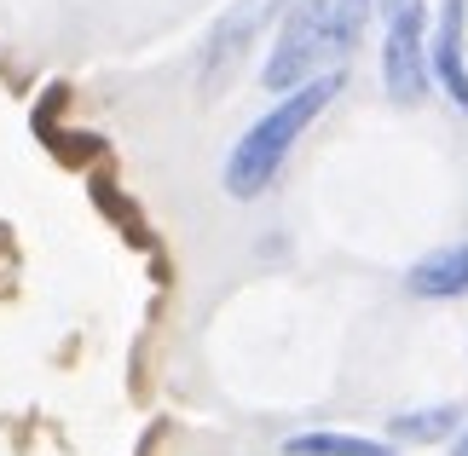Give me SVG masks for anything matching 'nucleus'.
Instances as JSON below:
<instances>
[{
	"label": "nucleus",
	"mask_w": 468,
	"mask_h": 456,
	"mask_svg": "<svg viewBox=\"0 0 468 456\" xmlns=\"http://www.w3.org/2000/svg\"><path fill=\"white\" fill-rule=\"evenodd\" d=\"M347 87V76L341 69H324V76H313V81H301V87H290L272 111H266L249 133L231 144V156H226V196H238V203H255V196L278 179V168L290 162V151H295V139L307 133V127L330 111V99Z\"/></svg>",
	"instance_id": "f257e3e1"
},
{
	"label": "nucleus",
	"mask_w": 468,
	"mask_h": 456,
	"mask_svg": "<svg viewBox=\"0 0 468 456\" xmlns=\"http://www.w3.org/2000/svg\"><path fill=\"white\" fill-rule=\"evenodd\" d=\"M365 24H370V0H290L261 69L266 93H290V87L324 76L330 58H347L358 47Z\"/></svg>",
	"instance_id": "f03ea898"
},
{
	"label": "nucleus",
	"mask_w": 468,
	"mask_h": 456,
	"mask_svg": "<svg viewBox=\"0 0 468 456\" xmlns=\"http://www.w3.org/2000/svg\"><path fill=\"white\" fill-rule=\"evenodd\" d=\"M382 81L399 104H417L428 93V12H422V0H405V6L388 12Z\"/></svg>",
	"instance_id": "7ed1b4c3"
},
{
	"label": "nucleus",
	"mask_w": 468,
	"mask_h": 456,
	"mask_svg": "<svg viewBox=\"0 0 468 456\" xmlns=\"http://www.w3.org/2000/svg\"><path fill=\"white\" fill-rule=\"evenodd\" d=\"M463 6L468 0H440V29L428 41V76L452 93L457 111H468V64H463Z\"/></svg>",
	"instance_id": "20e7f679"
},
{
	"label": "nucleus",
	"mask_w": 468,
	"mask_h": 456,
	"mask_svg": "<svg viewBox=\"0 0 468 456\" xmlns=\"http://www.w3.org/2000/svg\"><path fill=\"white\" fill-rule=\"evenodd\" d=\"M278 0H249V6L238 12H226L220 17V29H214V41H208V58H203V87H220L231 76V64L249 52V41H255V29H261V17L272 12Z\"/></svg>",
	"instance_id": "39448f33"
},
{
	"label": "nucleus",
	"mask_w": 468,
	"mask_h": 456,
	"mask_svg": "<svg viewBox=\"0 0 468 456\" xmlns=\"http://www.w3.org/2000/svg\"><path fill=\"white\" fill-rule=\"evenodd\" d=\"M405 289L417 301H463L468 295V237L422 254V260L405 271Z\"/></svg>",
	"instance_id": "423d86ee"
},
{
	"label": "nucleus",
	"mask_w": 468,
	"mask_h": 456,
	"mask_svg": "<svg viewBox=\"0 0 468 456\" xmlns=\"http://www.w3.org/2000/svg\"><path fill=\"white\" fill-rule=\"evenodd\" d=\"M463 422V410L457 405H428V410H399L388 422V445H440V440H452Z\"/></svg>",
	"instance_id": "0eeeda50"
},
{
	"label": "nucleus",
	"mask_w": 468,
	"mask_h": 456,
	"mask_svg": "<svg viewBox=\"0 0 468 456\" xmlns=\"http://www.w3.org/2000/svg\"><path fill=\"white\" fill-rule=\"evenodd\" d=\"M283 456H399V445L365 440V433H295L283 440Z\"/></svg>",
	"instance_id": "6e6552de"
},
{
	"label": "nucleus",
	"mask_w": 468,
	"mask_h": 456,
	"mask_svg": "<svg viewBox=\"0 0 468 456\" xmlns=\"http://www.w3.org/2000/svg\"><path fill=\"white\" fill-rule=\"evenodd\" d=\"M452 456H468V428L457 433V445H452Z\"/></svg>",
	"instance_id": "1a4fd4ad"
},
{
	"label": "nucleus",
	"mask_w": 468,
	"mask_h": 456,
	"mask_svg": "<svg viewBox=\"0 0 468 456\" xmlns=\"http://www.w3.org/2000/svg\"><path fill=\"white\" fill-rule=\"evenodd\" d=\"M393 6H405V0H382V12H393Z\"/></svg>",
	"instance_id": "9d476101"
}]
</instances>
